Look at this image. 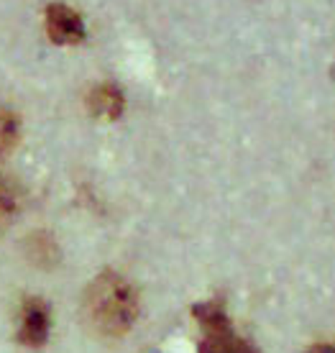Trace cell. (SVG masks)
<instances>
[{"label": "cell", "mask_w": 335, "mask_h": 353, "mask_svg": "<svg viewBox=\"0 0 335 353\" xmlns=\"http://www.w3.org/2000/svg\"><path fill=\"white\" fill-rule=\"evenodd\" d=\"M49 307L39 297H28L21 307V323H18V341L23 345H44L49 338Z\"/></svg>", "instance_id": "obj_3"}, {"label": "cell", "mask_w": 335, "mask_h": 353, "mask_svg": "<svg viewBox=\"0 0 335 353\" xmlns=\"http://www.w3.org/2000/svg\"><path fill=\"white\" fill-rule=\"evenodd\" d=\"M305 353H335V345L333 343H315V345H309Z\"/></svg>", "instance_id": "obj_9"}, {"label": "cell", "mask_w": 335, "mask_h": 353, "mask_svg": "<svg viewBox=\"0 0 335 353\" xmlns=\"http://www.w3.org/2000/svg\"><path fill=\"white\" fill-rule=\"evenodd\" d=\"M28 256L39 261L41 266H49L57 261V246H54V241L44 233H34L31 241H28Z\"/></svg>", "instance_id": "obj_8"}, {"label": "cell", "mask_w": 335, "mask_h": 353, "mask_svg": "<svg viewBox=\"0 0 335 353\" xmlns=\"http://www.w3.org/2000/svg\"><path fill=\"white\" fill-rule=\"evenodd\" d=\"M88 105L92 110V115L97 118H105V121H115V118H121L125 108V97L123 92L115 88V85H97L88 97Z\"/></svg>", "instance_id": "obj_5"}, {"label": "cell", "mask_w": 335, "mask_h": 353, "mask_svg": "<svg viewBox=\"0 0 335 353\" xmlns=\"http://www.w3.org/2000/svg\"><path fill=\"white\" fill-rule=\"evenodd\" d=\"M192 315L203 327L200 353H258L246 338H241L233 330L221 302H200L192 307Z\"/></svg>", "instance_id": "obj_2"}, {"label": "cell", "mask_w": 335, "mask_h": 353, "mask_svg": "<svg viewBox=\"0 0 335 353\" xmlns=\"http://www.w3.org/2000/svg\"><path fill=\"white\" fill-rule=\"evenodd\" d=\"M46 34L54 44H80L85 39V23L70 6L52 3L46 8Z\"/></svg>", "instance_id": "obj_4"}, {"label": "cell", "mask_w": 335, "mask_h": 353, "mask_svg": "<svg viewBox=\"0 0 335 353\" xmlns=\"http://www.w3.org/2000/svg\"><path fill=\"white\" fill-rule=\"evenodd\" d=\"M85 318L100 336H125L139 318V294L133 284L115 272L95 276L85 292Z\"/></svg>", "instance_id": "obj_1"}, {"label": "cell", "mask_w": 335, "mask_h": 353, "mask_svg": "<svg viewBox=\"0 0 335 353\" xmlns=\"http://www.w3.org/2000/svg\"><path fill=\"white\" fill-rule=\"evenodd\" d=\"M18 212V187L8 176H0V233L8 228Z\"/></svg>", "instance_id": "obj_6"}, {"label": "cell", "mask_w": 335, "mask_h": 353, "mask_svg": "<svg viewBox=\"0 0 335 353\" xmlns=\"http://www.w3.org/2000/svg\"><path fill=\"white\" fill-rule=\"evenodd\" d=\"M18 141V118L13 110L0 105V157H6Z\"/></svg>", "instance_id": "obj_7"}]
</instances>
